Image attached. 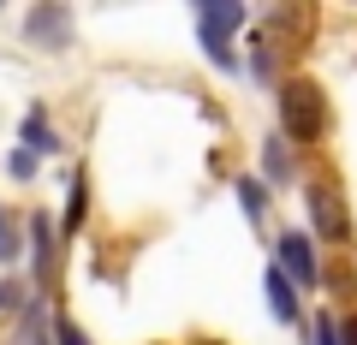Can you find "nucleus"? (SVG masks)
<instances>
[{"instance_id": "nucleus-1", "label": "nucleus", "mask_w": 357, "mask_h": 345, "mask_svg": "<svg viewBox=\"0 0 357 345\" xmlns=\"http://www.w3.org/2000/svg\"><path fill=\"white\" fill-rule=\"evenodd\" d=\"M274 114H280L286 143H321V131H328V95H321L316 77H286L274 90Z\"/></svg>"}, {"instance_id": "nucleus-2", "label": "nucleus", "mask_w": 357, "mask_h": 345, "mask_svg": "<svg viewBox=\"0 0 357 345\" xmlns=\"http://www.w3.org/2000/svg\"><path fill=\"white\" fill-rule=\"evenodd\" d=\"M244 6L238 0H203L197 6V42H203V54H208V66L215 72H232L238 66V54H232V36L244 30Z\"/></svg>"}, {"instance_id": "nucleus-3", "label": "nucleus", "mask_w": 357, "mask_h": 345, "mask_svg": "<svg viewBox=\"0 0 357 345\" xmlns=\"http://www.w3.org/2000/svg\"><path fill=\"white\" fill-rule=\"evenodd\" d=\"M304 208H310V227H316L321 244H340V250H351V244H357L345 191H340L333 179H310V185H304Z\"/></svg>"}, {"instance_id": "nucleus-4", "label": "nucleus", "mask_w": 357, "mask_h": 345, "mask_svg": "<svg viewBox=\"0 0 357 345\" xmlns=\"http://www.w3.org/2000/svg\"><path fill=\"white\" fill-rule=\"evenodd\" d=\"M274 262L292 274L298 292H321V256H316V244H310V232H280V238H274Z\"/></svg>"}, {"instance_id": "nucleus-5", "label": "nucleus", "mask_w": 357, "mask_h": 345, "mask_svg": "<svg viewBox=\"0 0 357 345\" xmlns=\"http://www.w3.org/2000/svg\"><path fill=\"white\" fill-rule=\"evenodd\" d=\"M24 30H30V42H36V48H48V54L72 48V6L48 0V6H36V13L24 18Z\"/></svg>"}, {"instance_id": "nucleus-6", "label": "nucleus", "mask_w": 357, "mask_h": 345, "mask_svg": "<svg viewBox=\"0 0 357 345\" xmlns=\"http://www.w3.org/2000/svg\"><path fill=\"white\" fill-rule=\"evenodd\" d=\"M24 238H30V262H36V280H54V256H60V232H54L48 215H30L24 220Z\"/></svg>"}, {"instance_id": "nucleus-7", "label": "nucleus", "mask_w": 357, "mask_h": 345, "mask_svg": "<svg viewBox=\"0 0 357 345\" xmlns=\"http://www.w3.org/2000/svg\"><path fill=\"white\" fill-rule=\"evenodd\" d=\"M262 292H268V309H274V321H298L304 316V304H298V286H292V274L280 268V262H268V274H262Z\"/></svg>"}, {"instance_id": "nucleus-8", "label": "nucleus", "mask_w": 357, "mask_h": 345, "mask_svg": "<svg viewBox=\"0 0 357 345\" xmlns=\"http://www.w3.org/2000/svg\"><path fill=\"white\" fill-rule=\"evenodd\" d=\"M84 215H89V179L84 167L72 173V185H66V215H60V244H72L77 232H84Z\"/></svg>"}, {"instance_id": "nucleus-9", "label": "nucleus", "mask_w": 357, "mask_h": 345, "mask_svg": "<svg viewBox=\"0 0 357 345\" xmlns=\"http://www.w3.org/2000/svg\"><path fill=\"white\" fill-rule=\"evenodd\" d=\"M18 149H30V155H54V149H60V137H54V125H48V107H30V114H24V125H18Z\"/></svg>"}, {"instance_id": "nucleus-10", "label": "nucleus", "mask_w": 357, "mask_h": 345, "mask_svg": "<svg viewBox=\"0 0 357 345\" xmlns=\"http://www.w3.org/2000/svg\"><path fill=\"white\" fill-rule=\"evenodd\" d=\"M262 179L268 185H292V149H286V137L262 143Z\"/></svg>"}, {"instance_id": "nucleus-11", "label": "nucleus", "mask_w": 357, "mask_h": 345, "mask_svg": "<svg viewBox=\"0 0 357 345\" xmlns=\"http://www.w3.org/2000/svg\"><path fill=\"white\" fill-rule=\"evenodd\" d=\"M18 256H24V220L0 203V262H18Z\"/></svg>"}, {"instance_id": "nucleus-12", "label": "nucleus", "mask_w": 357, "mask_h": 345, "mask_svg": "<svg viewBox=\"0 0 357 345\" xmlns=\"http://www.w3.org/2000/svg\"><path fill=\"white\" fill-rule=\"evenodd\" d=\"M238 203H244V215H250V220H262V208H268V185H262V179H238Z\"/></svg>"}, {"instance_id": "nucleus-13", "label": "nucleus", "mask_w": 357, "mask_h": 345, "mask_svg": "<svg viewBox=\"0 0 357 345\" xmlns=\"http://www.w3.org/2000/svg\"><path fill=\"white\" fill-rule=\"evenodd\" d=\"M36 167H42V155H30V149H13V155H6V173H13L18 185L36 179Z\"/></svg>"}, {"instance_id": "nucleus-14", "label": "nucleus", "mask_w": 357, "mask_h": 345, "mask_svg": "<svg viewBox=\"0 0 357 345\" xmlns=\"http://www.w3.org/2000/svg\"><path fill=\"white\" fill-rule=\"evenodd\" d=\"M54 345H89V339H84V328L72 316H54Z\"/></svg>"}, {"instance_id": "nucleus-15", "label": "nucleus", "mask_w": 357, "mask_h": 345, "mask_svg": "<svg viewBox=\"0 0 357 345\" xmlns=\"http://www.w3.org/2000/svg\"><path fill=\"white\" fill-rule=\"evenodd\" d=\"M24 304H30L24 286H18V280H0V316H6V309H24Z\"/></svg>"}, {"instance_id": "nucleus-16", "label": "nucleus", "mask_w": 357, "mask_h": 345, "mask_svg": "<svg viewBox=\"0 0 357 345\" xmlns=\"http://www.w3.org/2000/svg\"><path fill=\"white\" fill-rule=\"evenodd\" d=\"M310 345H340V328H333L328 316H321V321H310Z\"/></svg>"}, {"instance_id": "nucleus-17", "label": "nucleus", "mask_w": 357, "mask_h": 345, "mask_svg": "<svg viewBox=\"0 0 357 345\" xmlns=\"http://www.w3.org/2000/svg\"><path fill=\"white\" fill-rule=\"evenodd\" d=\"M340 345H357V316H345V321H340Z\"/></svg>"}]
</instances>
